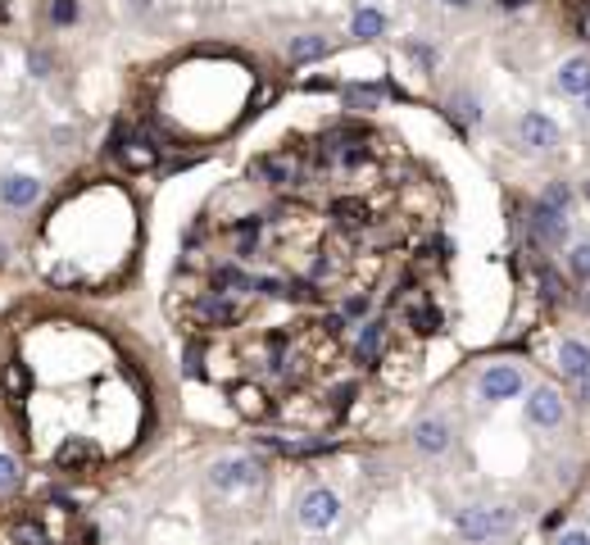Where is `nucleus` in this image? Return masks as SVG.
Wrapping results in <instances>:
<instances>
[{"instance_id":"72a5a7b5","label":"nucleus","mask_w":590,"mask_h":545,"mask_svg":"<svg viewBox=\"0 0 590 545\" xmlns=\"http://www.w3.org/2000/svg\"><path fill=\"white\" fill-rule=\"evenodd\" d=\"M254 292L268 301H286V282L281 278H254Z\"/></svg>"},{"instance_id":"9d476101","label":"nucleus","mask_w":590,"mask_h":545,"mask_svg":"<svg viewBox=\"0 0 590 545\" xmlns=\"http://www.w3.org/2000/svg\"><path fill=\"white\" fill-rule=\"evenodd\" d=\"M563 418H567V405H563V396L554 391V387H536L531 396H527V423L531 427H563Z\"/></svg>"},{"instance_id":"aec40b11","label":"nucleus","mask_w":590,"mask_h":545,"mask_svg":"<svg viewBox=\"0 0 590 545\" xmlns=\"http://www.w3.org/2000/svg\"><path fill=\"white\" fill-rule=\"evenodd\" d=\"M10 540H14V545H51V536H46V527H42V513L14 518V522H10Z\"/></svg>"},{"instance_id":"f257e3e1","label":"nucleus","mask_w":590,"mask_h":545,"mask_svg":"<svg viewBox=\"0 0 590 545\" xmlns=\"http://www.w3.org/2000/svg\"><path fill=\"white\" fill-rule=\"evenodd\" d=\"M518 527V513L509 504H468L454 513V536L463 545H486V540H500Z\"/></svg>"},{"instance_id":"f03ea898","label":"nucleus","mask_w":590,"mask_h":545,"mask_svg":"<svg viewBox=\"0 0 590 545\" xmlns=\"http://www.w3.org/2000/svg\"><path fill=\"white\" fill-rule=\"evenodd\" d=\"M109 155H114L119 168H128V173H146V168H155V164L164 159V146H159L146 128H141V132L119 128L114 141H109Z\"/></svg>"},{"instance_id":"cd10ccee","label":"nucleus","mask_w":590,"mask_h":545,"mask_svg":"<svg viewBox=\"0 0 590 545\" xmlns=\"http://www.w3.org/2000/svg\"><path fill=\"white\" fill-rule=\"evenodd\" d=\"M540 200H545L549 209H563V214H567V209H572V186H567V182H549Z\"/></svg>"},{"instance_id":"473e14b6","label":"nucleus","mask_w":590,"mask_h":545,"mask_svg":"<svg viewBox=\"0 0 590 545\" xmlns=\"http://www.w3.org/2000/svg\"><path fill=\"white\" fill-rule=\"evenodd\" d=\"M51 282H55V287H78L82 272H78L73 263H55V268H51Z\"/></svg>"},{"instance_id":"f704fd0d","label":"nucleus","mask_w":590,"mask_h":545,"mask_svg":"<svg viewBox=\"0 0 590 545\" xmlns=\"http://www.w3.org/2000/svg\"><path fill=\"white\" fill-rule=\"evenodd\" d=\"M409 60H418L423 69H436V51L423 46V42H409Z\"/></svg>"},{"instance_id":"ea45409f","label":"nucleus","mask_w":590,"mask_h":545,"mask_svg":"<svg viewBox=\"0 0 590 545\" xmlns=\"http://www.w3.org/2000/svg\"><path fill=\"white\" fill-rule=\"evenodd\" d=\"M576 400H581V405H590V373L576 382Z\"/></svg>"},{"instance_id":"c85d7f7f","label":"nucleus","mask_w":590,"mask_h":545,"mask_svg":"<svg viewBox=\"0 0 590 545\" xmlns=\"http://www.w3.org/2000/svg\"><path fill=\"white\" fill-rule=\"evenodd\" d=\"M341 314H346L350 323H355V319H368V314H373V296H368V292H355V296L341 305Z\"/></svg>"},{"instance_id":"bb28decb","label":"nucleus","mask_w":590,"mask_h":545,"mask_svg":"<svg viewBox=\"0 0 590 545\" xmlns=\"http://www.w3.org/2000/svg\"><path fill=\"white\" fill-rule=\"evenodd\" d=\"M19 482H24V473H19V459H14V454H0V495H10Z\"/></svg>"},{"instance_id":"39448f33","label":"nucleus","mask_w":590,"mask_h":545,"mask_svg":"<svg viewBox=\"0 0 590 545\" xmlns=\"http://www.w3.org/2000/svg\"><path fill=\"white\" fill-rule=\"evenodd\" d=\"M295 518H300V527H309V531H332L341 522V495L328 491V486H314V491L300 495Z\"/></svg>"},{"instance_id":"412c9836","label":"nucleus","mask_w":590,"mask_h":545,"mask_svg":"<svg viewBox=\"0 0 590 545\" xmlns=\"http://www.w3.org/2000/svg\"><path fill=\"white\" fill-rule=\"evenodd\" d=\"M404 319H409V328H414L418 337H432V332H441V323H445V319H441V310H436L432 301H414Z\"/></svg>"},{"instance_id":"f8f14e48","label":"nucleus","mask_w":590,"mask_h":545,"mask_svg":"<svg viewBox=\"0 0 590 545\" xmlns=\"http://www.w3.org/2000/svg\"><path fill=\"white\" fill-rule=\"evenodd\" d=\"M414 445H418L423 454H445V450L454 445V427H450L441 414H427V418L414 423Z\"/></svg>"},{"instance_id":"7c9ffc66","label":"nucleus","mask_w":590,"mask_h":545,"mask_svg":"<svg viewBox=\"0 0 590 545\" xmlns=\"http://www.w3.org/2000/svg\"><path fill=\"white\" fill-rule=\"evenodd\" d=\"M355 396H359V382H341L328 400H332V414H346L350 405H355Z\"/></svg>"},{"instance_id":"c03bdc74","label":"nucleus","mask_w":590,"mask_h":545,"mask_svg":"<svg viewBox=\"0 0 590 545\" xmlns=\"http://www.w3.org/2000/svg\"><path fill=\"white\" fill-rule=\"evenodd\" d=\"M585 119H590V96H585Z\"/></svg>"},{"instance_id":"9b49d317","label":"nucleus","mask_w":590,"mask_h":545,"mask_svg":"<svg viewBox=\"0 0 590 545\" xmlns=\"http://www.w3.org/2000/svg\"><path fill=\"white\" fill-rule=\"evenodd\" d=\"M100 445L96 441H87V436H69L60 450H55V464L64 468V473H91V468H100Z\"/></svg>"},{"instance_id":"a19ab883","label":"nucleus","mask_w":590,"mask_h":545,"mask_svg":"<svg viewBox=\"0 0 590 545\" xmlns=\"http://www.w3.org/2000/svg\"><path fill=\"white\" fill-rule=\"evenodd\" d=\"M531 0H500V10H527Z\"/></svg>"},{"instance_id":"4c0bfd02","label":"nucleus","mask_w":590,"mask_h":545,"mask_svg":"<svg viewBox=\"0 0 590 545\" xmlns=\"http://www.w3.org/2000/svg\"><path fill=\"white\" fill-rule=\"evenodd\" d=\"M554 545H590V536H585V531H563Z\"/></svg>"},{"instance_id":"e433bc0d","label":"nucleus","mask_w":590,"mask_h":545,"mask_svg":"<svg viewBox=\"0 0 590 545\" xmlns=\"http://www.w3.org/2000/svg\"><path fill=\"white\" fill-rule=\"evenodd\" d=\"M28 69H33L37 78H46V73H51V55H46V51H33V55H28Z\"/></svg>"},{"instance_id":"b1692460","label":"nucleus","mask_w":590,"mask_h":545,"mask_svg":"<svg viewBox=\"0 0 590 545\" xmlns=\"http://www.w3.org/2000/svg\"><path fill=\"white\" fill-rule=\"evenodd\" d=\"M567 268H572L576 282H590V241H581V245L567 250Z\"/></svg>"},{"instance_id":"7ed1b4c3","label":"nucleus","mask_w":590,"mask_h":545,"mask_svg":"<svg viewBox=\"0 0 590 545\" xmlns=\"http://www.w3.org/2000/svg\"><path fill=\"white\" fill-rule=\"evenodd\" d=\"M263 473H268L263 459H254V454H227V459H218L209 468V482L218 491H254L263 482Z\"/></svg>"},{"instance_id":"423d86ee","label":"nucleus","mask_w":590,"mask_h":545,"mask_svg":"<svg viewBox=\"0 0 590 545\" xmlns=\"http://www.w3.org/2000/svg\"><path fill=\"white\" fill-rule=\"evenodd\" d=\"M567 232H572V227H567V214H563V209H549L545 200H536V205L527 209V236H531L536 250H540V245H545V250L563 245Z\"/></svg>"},{"instance_id":"6ab92c4d","label":"nucleus","mask_w":590,"mask_h":545,"mask_svg":"<svg viewBox=\"0 0 590 545\" xmlns=\"http://www.w3.org/2000/svg\"><path fill=\"white\" fill-rule=\"evenodd\" d=\"M28 382H33V378H28V368H24L19 359H10L5 368H0V396H5L10 405H19V400L28 396Z\"/></svg>"},{"instance_id":"37998d69","label":"nucleus","mask_w":590,"mask_h":545,"mask_svg":"<svg viewBox=\"0 0 590 545\" xmlns=\"http://www.w3.org/2000/svg\"><path fill=\"white\" fill-rule=\"evenodd\" d=\"M5 19H10V10H5V5H0V24H5Z\"/></svg>"},{"instance_id":"6e6552de","label":"nucleus","mask_w":590,"mask_h":545,"mask_svg":"<svg viewBox=\"0 0 590 545\" xmlns=\"http://www.w3.org/2000/svg\"><path fill=\"white\" fill-rule=\"evenodd\" d=\"M477 396H481L486 405H500V400L522 396V368H513V364H490V368L477 378Z\"/></svg>"},{"instance_id":"2eb2a0df","label":"nucleus","mask_w":590,"mask_h":545,"mask_svg":"<svg viewBox=\"0 0 590 545\" xmlns=\"http://www.w3.org/2000/svg\"><path fill=\"white\" fill-rule=\"evenodd\" d=\"M554 87H558L563 96H581V100H585V96H590V55H572V60H563Z\"/></svg>"},{"instance_id":"20e7f679","label":"nucleus","mask_w":590,"mask_h":545,"mask_svg":"<svg viewBox=\"0 0 590 545\" xmlns=\"http://www.w3.org/2000/svg\"><path fill=\"white\" fill-rule=\"evenodd\" d=\"M250 182L272 186V191L295 186V182H300V150H268V155H259L250 164Z\"/></svg>"},{"instance_id":"0eeeda50","label":"nucleus","mask_w":590,"mask_h":545,"mask_svg":"<svg viewBox=\"0 0 590 545\" xmlns=\"http://www.w3.org/2000/svg\"><path fill=\"white\" fill-rule=\"evenodd\" d=\"M195 328H232L245 319V301L241 296H227V292H205L191 310Z\"/></svg>"},{"instance_id":"58836bf2","label":"nucleus","mask_w":590,"mask_h":545,"mask_svg":"<svg viewBox=\"0 0 590 545\" xmlns=\"http://www.w3.org/2000/svg\"><path fill=\"white\" fill-rule=\"evenodd\" d=\"M305 91H337V82H332V78H309Z\"/></svg>"},{"instance_id":"c756f323","label":"nucleus","mask_w":590,"mask_h":545,"mask_svg":"<svg viewBox=\"0 0 590 545\" xmlns=\"http://www.w3.org/2000/svg\"><path fill=\"white\" fill-rule=\"evenodd\" d=\"M450 114H454L459 123H477V119H481V110H477L472 96H454V100H450Z\"/></svg>"},{"instance_id":"5701e85b","label":"nucleus","mask_w":590,"mask_h":545,"mask_svg":"<svg viewBox=\"0 0 590 545\" xmlns=\"http://www.w3.org/2000/svg\"><path fill=\"white\" fill-rule=\"evenodd\" d=\"M350 33L364 37V42H373V37L386 33V14H382V10H359V14L350 19Z\"/></svg>"},{"instance_id":"4be33fe9","label":"nucleus","mask_w":590,"mask_h":545,"mask_svg":"<svg viewBox=\"0 0 590 545\" xmlns=\"http://www.w3.org/2000/svg\"><path fill=\"white\" fill-rule=\"evenodd\" d=\"M232 405H236V414H245V418H263V414H268V391L245 382V387L232 391Z\"/></svg>"},{"instance_id":"2f4dec72","label":"nucleus","mask_w":590,"mask_h":545,"mask_svg":"<svg viewBox=\"0 0 590 545\" xmlns=\"http://www.w3.org/2000/svg\"><path fill=\"white\" fill-rule=\"evenodd\" d=\"M78 14H82V5H78V0H55V5H51V19H55L60 28L78 24Z\"/></svg>"},{"instance_id":"c9c22d12","label":"nucleus","mask_w":590,"mask_h":545,"mask_svg":"<svg viewBox=\"0 0 590 545\" xmlns=\"http://www.w3.org/2000/svg\"><path fill=\"white\" fill-rule=\"evenodd\" d=\"M346 328H350V319H346L341 310H332V314H323V332H328V337H341Z\"/></svg>"},{"instance_id":"dca6fc26","label":"nucleus","mask_w":590,"mask_h":545,"mask_svg":"<svg viewBox=\"0 0 590 545\" xmlns=\"http://www.w3.org/2000/svg\"><path fill=\"white\" fill-rule=\"evenodd\" d=\"M382 350H386V323L373 319V323H364V332H359V341H355V359H359L364 368H377Z\"/></svg>"},{"instance_id":"393cba45","label":"nucleus","mask_w":590,"mask_h":545,"mask_svg":"<svg viewBox=\"0 0 590 545\" xmlns=\"http://www.w3.org/2000/svg\"><path fill=\"white\" fill-rule=\"evenodd\" d=\"M536 278H540V296H545V301H563V292H567V287H563V278H558V272H554L549 263H540V268H536Z\"/></svg>"},{"instance_id":"1a4fd4ad","label":"nucleus","mask_w":590,"mask_h":545,"mask_svg":"<svg viewBox=\"0 0 590 545\" xmlns=\"http://www.w3.org/2000/svg\"><path fill=\"white\" fill-rule=\"evenodd\" d=\"M518 141H522V150H531V155H549V150L558 146V123L531 110V114L518 119Z\"/></svg>"},{"instance_id":"4468645a","label":"nucleus","mask_w":590,"mask_h":545,"mask_svg":"<svg viewBox=\"0 0 590 545\" xmlns=\"http://www.w3.org/2000/svg\"><path fill=\"white\" fill-rule=\"evenodd\" d=\"M42 200V182L28 177V173H10V177H0V205H10V209H33Z\"/></svg>"},{"instance_id":"a18cd8bd","label":"nucleus","mask_w":590,"mask_h":545,"mask_svg":"<svg viewBox=\"0 0 590 545\" xmlns=\"http://www.w3.org/2000/svg\"><path fill=\"white\" fill-rule=\"evenodd\" d=\"M585 200H590V182H585Z\"/></svg>"},{"instance_id":"f3484780","label":"nucleus","mask_w":590,"mask_h":545,"mask_svg":"<svg viewBox=\"0 0 590 545\" xmlns=\"http://www.w3.org/2000/svg\"><path fill=\"white\" fill-rule=\"evenodd\" d=\"M558 373H563L567 382H581V378L590 373V346L576 341V337H567V341L558 346Z\"/></svg>"},{"instance_id":"79ce46f5","label":"nucleus","mask_w":590,"mask_h":545,"mask_svg":"<svg viewBox=\"0 0 590 545\" xmlns=\"http://www.w3.org/2000/svg\"><path fill=\"white\" fill-rule=\"evenodd\" d=\"M441 5H450V10H468L472 0H441Z\"/></svg>"},{"instance_id":"a211bd4d","label":"nucleus","mask_w":590,"mask_h":545,"mask_svg":"<svg viewBox=\"0 0 590 545\" xmlns=\"http://www.w3.org/2000/svg\"><path fill=\"white\" fill-rule=\"evenodd\" d=\"M328 37H314V33H305V37H290V46H286V60L290 64H314V60H328Z\"/></svg>"},{"instance_id":"ddd939ff","label":"nucleus","mask_w":590,"mask_h":545,"mask_svg":"<svg viewBox=\"0 0 590 545\" xmlns=\"http://www.w3.org/2000/svg\"><path fill=\"white\" fill-rule=\"evenodd\" d=\"M332 223H337V232H346V236H359V232H368V223H373V209H368L359 196H341V200H332Z\"/></svg>"},{"instance_id":"a878e982","label":"nucleus","mask_w":590,"mask_h":545,"mask_svg":"<svg viewBox=\"0 0 590 545\" xmlns=\"http://www.w3.org/2000/svg\"><path fill=\"white\" fill-rule=\"evenodd\" d=\"M377 100H382V87H346L350 110H377Z\"/></svg>"}]
</instances>
